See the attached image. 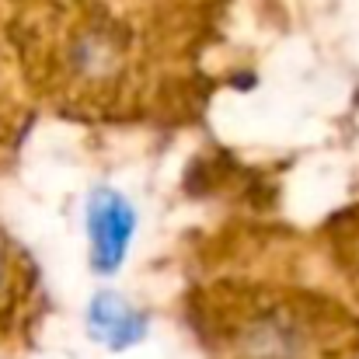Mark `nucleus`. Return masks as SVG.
<instances>
[{"label":"nucleus","mask_w":359,"mask_h":359,"mask_svg":"<svg viewBox=\"0 0 359 359\" xmlns=\"http://www.w3.org/2000/svg\"><path fill=\"white\" fill-rule=\"evenodd\" d=\"M91 227H95V251H98V258H102L105 265L119 262L122 244H126L129 227H133V220H129V213L119 206V199L105 196V199L95 206V213H91Z\"/></svg>","instance_id":"obj_1"},{"label":"nucleus","mask_w":359,"mask_h":359,"mask_svg":"<svg viewBox=\"0 0 359 359\" xmlns=\"http://www.w3.org/2000/svg\"><path fill=\"white\" fill-rule=\"evenodd\" d=\"M91 318H95V328L112 342V346H126V342H133V339H140V321L122 307L119 300H98L95 304V311H91Z\"/></svg>","instance_id":"obj_2"},{"label":"nucleus","mask_w":359,"mask_h":359,"mask_svg":"<svg viewBox=\"0 0 359 359\" xmlns=\"http://www.w3.org/2000/svg\"><path fill=\"white\" fill-rule=\"evenodd\" d=\"M0 286H4V255H0Z\"/></svg>","instance_id":"obj_3"}]
</instances>
